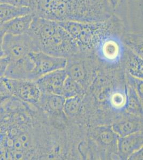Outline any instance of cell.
Instances as JSON below:
<instances>
[{"instance_id":"cell-1","label":"cell","mask_w":143,"mask_h":160,"mask_svg":"<svg viewBox=\"0 0 143 160\" xmlns=\"http://www.w3.org/2000/svg\"><path fill=\"white\" fill-rule=\"evenodd\" d=\"M59 22L74 38L80 51L84 52L93 51L96 42L105 34L125 28L123 21L115 13L109 18L100 22L67 21Z\"/></svg>"},{"instance_id":"cell-2","label":"cell","mask_w":143,"mask_h":160,"mask_svg":"<svg viewBox=\"0 0 143 160\" xmlns=\"http://www.w3.org/2000/svg\"><path fill=\"white\" fill-rule=\"evenodd\" d=\"M125 31L111 32L96 42L93 51L101 62L115 65L123 60L125 47L122 40V36Z\"/></svg>"},{"instance_id":"cell-3","label":"cell","mask_w":143,"mask_h":160,"mask_svg":"<svg viewBox=\"0 0 143 160\" xmlns=\"http://www.w3.org/2000/svg\"><path fill=\"white\" fill-rule=\"evenodd\" d=\"M38 49L49 55L66 58L81 52L74 38L60 24L54 33L40 44Z\"/></svg>"},{"instance_id":"cell-4","label":"cell","mask_w":143,"mask_h":160,"mask_svg":"<svg viewBox=\"0 0 143 160\" xmlns=\"http://www.w3.org/2000/svg\"><path fill=\"white\" fill-rule=\"evenodd\" d=\"M73 0H34V16L56 22L71 21Z\"/></svg>"},{"instance_id":"cell-5","label":"cell","mask_w":143,"mask_h":160,"mask_svg":"<svg viewBox=\"0 0 143 160\" xmlns=\"http://www.w3.org/2000/svg\"><path fill=\"white\" fill-rule=\"evenodd\" d=\"M3 50L4 56L10 62L25 58L31 52L39 51L34 41L27 33L22 35L6 33L3 40Z\"/></svg>"},{"instance_id":"cell-6","label":"cell","mask_w":143,"mask_h":160,"mask_svg":"<svg viewBox=\"0 0 143 160\" xmlns=\"http://www.w3.org/2000/svg\"><path fill=\"white\" fill-rule=\"evenodd\" d=\"M29 57L33 63L31 80H38L48 73L59 69H65L67 58L49 55L42 51L32 52Z\"/></svg>"},{"instance_id":"cell-7","label":"cell","mask_w":143,"mask_h":160,"mask_svg":"<svg viewBox=\"0 0 143 160\" xmlns=\"http://www.w3.org/2000/svg\"><path fill=\"white\" fill-rule=\"evenodd\" d=\"M6 80L12 96L38 108L41 91L35 81L7 78H6Z\"/></svg>"},{"instance_id":"cell-8","label":"cell","mask_w":143,"mask_h":160,"mask_svg":"<svg viewBox=\"0 0 143 160\" xmlns=\"http://www.w3.org/2000/svg\"><path fill=\"white\" fill-rule=\"evenodd\" d=\"M67 74L65 69L54 71L35 80L42 93L62 95L64 83Z\"/></svg>"},{"instance_id":"cell-9","label":"cell","mask_w":143,"mask_h":160,"mask_svg":"<svg viewBox=\"0 0 143 160\" xmlns=\"http://www.w3.org/2000/svg\"><path fill=\"white\" fill-rule=\"evenodd\" d=\"M143 136L141 131L119 137L116 143L118 154L122 160H128L132 153L143 148Z\"/></svg>"},{"instance_id":"cell-10","label":"cell","mask_w":143,"mask_h":160,"mask_svg":"<svg viewBox=\"0 0 143 160\" xmlns=\"http://www.w3.org/2000/svg\"><path fill=\"white\" fill-rule=\"evenodd\" d=\"M33 63L30 57L20 60L9 62L4 78L9 79L31 80Z\"/></svg>"},{"instance_id":"cell-11","label":"cell","mask_w":143,"mask_h":160,"mask_svg":"<svg viewBox=\"0 0 143 160\" xmlns=\"http://www.w3.org/2000/svg\"><path fill=\"white\" fill-rule=\"evenodd\" d=\"M33 13L17 17L1 25L5 33L22 35L27 33L34 18Z\"/></svg>"},{"instance_id":"cell-12","label":"cell","mask_w":143,"mask_h":160,"mask_svg":"<svg viewBox=\"0 0 143 160\" xmlns=\"http://www.w3.org/2000/svg\"><path fill=\"white\" fill-rule=\"evenodd\" d=\"M83 53L82 52L67 58V62L65 69L67 76L81 83L86 75L84 61L82 59Z\"/></svg>"},{"instance_id":"cell-13","label":"cell","mask_w":143,"mask_h":160,"mask_svg":"<svg viewBox=\"0 0 143 160\" xmlns=\"http://www.w3.org/2000/svg\"><path fill=\"white\" fill-rule=\"evenodd\" d=\"M65 98L62 95L41 92L38 108L53 114H59L63 111Z\"/></svg>"},{"instance_id":"cell-14","label":"cell","mask_w":143,"mask_h":160,"mask_svg":"<svg viewBox=\"0 0 143 160\" xmlns=\"http://www.w3.org/2000/svg\"><path fill=\"white\" fill-rule=\"evenodd\" d=\"M111 127L118 136L121 137L140 131L141 124L135 118H127L114 123Z\"/></svg>"},{"instance_id":"cell-15","label":"cell","mask_w":143,"mask_h":160,"mask_svg":"<svg viewBox=\"0 0 143 160\" xmlns=\"http://www.w3.org/2000/svg\"><path fill=\"white\" fill-rule=\"evenodd\" d=\"M33 13L30 8L17 7L6 3H0V26L17 17Z\"/></svg>"},{"instance_id":"cell-16","label":"cell","mask_w":143,"mask_h":160,"mask_svg":"<svg viewBox=\"0 0 143 160\" xmlns=\"http://www.w3.org/2000/svg\"><path fill=\"white\" fill-rule=\"evenodd\" d=\"M122 40L125 47L141 57L143 54L142 32H127L125 31L122 36Z\"/></svg>"},{"instance_id":"cell-17","label":"cell","mask_w":143,"mask_h":160,"mask_svg":"<svg viewBox=\"0 0 143 160\" xmlns=\"http://www.w3.org/2000/svg\"><path fill=\"white\" fill-rule=\"evenodd\" d=\"M108 102L112 109L116 112H122L127 109L128 104V95L125 90H113L108 97Z\"/></svg>"},{"instance_id":"cell-18","label":"cell","mask_w":143,"mask_h":160,"mask_svg":"<svg viewBox=\"0 0 143 160\" xmlns=\"http://www.w3.org/2000/svg\"><path fill=\"white\" fill-rule=\"evenodd\" d=\"M97 136L98 139L102 144L105 145H112L117 143L118 136L112 127H103L97 130Z\"/></svg>"},{"instance_id":"cell-19","label":"cell","mask_w":143,"mask_h":160,"mask_svg":"<svg viewBox=\"0 0 143 160\" xmlns=\"http://www.w3.org/2000/svg\"><path fill=\"white\" fill-rule=\"evenodd\" d=\"M80 83L67 76L62 89V95L65 98L79 95L81 91Z\"/></svg>"},{"instance_id":"cell-20","label":"cell","mask_w":143,"mask_h":160,"mask_svg":"<svg viewBox=\"0 0 143 160\" xmlns=\"http://www.w3.org/2000/svg\"><path fill=\"white\" fill-rule=\"evenodd\" d=\"M81 100L79 95L66 98L64 104L63 111L68 116H74L80 111Z\"/></svg>"},{"instance_id":"cell-21","label":"cell","mask_w":143,"mask_h":160,"mask_svg":"<svg viewBox=\"0 0 143 160\" xmlns=\"http://www.w3.org/2000/svg\"><path fill=\"white\" fill-rule=\"evenodd\" d=\"M128 104L127 109H128L133 113L136 112L138 113L139 112H141V108L140 102V100H141L132 88H130V91L129 93H128Z\"/></svg>"},{"instance_id":"cell-22","label":"cell","mask_w":143,"mask_h":160,"mask_svg":"<svg viewBox=\"0 0 143 160\" xmlns=\"http://www.w3.org/2000/svg\"><path fill=\"white\" fill-rule=\"evenodd\" d=\"M129 80L130 83L132 87V89L134 90L140 100H143V82L142 78H138L129 74Z\"/></svg>"},{"instance_id":"cell-23","label":"cell","mask_w":143,"mask_h":160,"mask_svg":"<svg viewBox=\"0 0 143 160\" xmlns=\"http://www.w3.org/2000/svg\"><path fill=\"white\" fill-rule=\"evenodd\" d=\"M0 3L8 4L17 7L30 8L32 10L34 0H0Z\"/></svg>"},{"instance_id":"cell-24","label":"cell","mask_w":143,"mask_h":160,"mask_svg":"<svg viewBox=\"0 0 143 160\" xmlns=\"http://www.w3.org/2000/svg\"><path fill=\"white\" fill-rule=\"evenodd\" d=\"M9 59L6 56L2 57L0 58V78H4L8 66L9 65Z\"/></svg>"},{"instance_id":"cell-25","label":"cell","mask_w":143,"mask_h":160,"mask_svg":"<svg viewBox=\"0 0 143 160\" xmlns=\"http://www.w3.org/2000/svg\"><path fill=\"white\" fill-rule=\"evenodd\" d=\"M7 95L11 96L10 91H9V88L8 87L7 84L6 82L5 78H0V95Z\"/></svg>"},{"instance_id":"cell-26","label":"cell","mask_w":143,"mask_h":160,"mask_svg":"<svg viewBox=\"0 0 143 160\" xmlns=\"http://www.w3.org/2000/svg\"><path fill=\"white\" fill-rule=\"evenodd\" d=\"M143 148L138 149L135 152L132 153L130 157H129L128 160H143Z\"/></svg>"},{"instance_id":"cell-27","label":"cell","mask_w":143,"mask_h":160,"mask_svg":"<svg viewBox=\"0 0 143 160\" xmlns=\"http://www.w3.org/2000/svg\"><path fill=\"white\" fill-rule=\"evenodd\" d=\"M5 34L6 33L1 26H0V58L4 56L3 50V37Z\"/></svg>"},{"instance_id":"cell-28","label":"cell","mask_w":143,"mask_h":160,"mask_svg":"<svg viewBox=\"0 0 143 160\" xmlns=\"http://www.w3.org/2000/svg\"><path fill=\"white\" fill-rule=\"evenodd\" d=\"M109 2L110 7L112 8L113 10L115 12L116 8L118 7L120 0H107Z\"/></svg>"},{"instance_id":"cell-29","label":"cell","mask_w":143,"mask_h":160,"mask_svg":"<svg viewBox=\"0 0 143 160\" xmlns=\"http://www.w3.org/2000/svg\"><path fill=\"white\" fill-rule=\"evenodd\" d=\"M11 97L10 95H0V106H1L5 102H7Z\"/></svg>"},{"instance_id":"cell-30","label":"cell","mask_w":143,"mask_h":160,"mask_svg":"<svg viewBox=\"0 0 143 160\" xmlns=\"http://www.w3.org/2000/svg\"></svg>"}]
</instances>
